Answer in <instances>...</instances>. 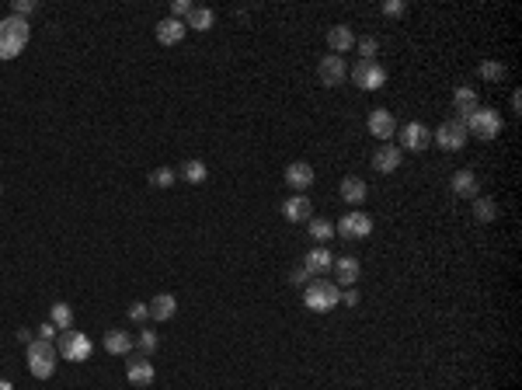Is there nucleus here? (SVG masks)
<instances>
[{"instance_id":"f257e3e1","label":"nucleus","mask_w":522,"mask_h":390,"mask_svg":"<svg viewBox=\"0 0 522 390\" xmlns=\"http://www.w3.org/2000/svg\"><path fill=\"white\" fill-rule=\"evenodd\" d=\"M28 39H32V29H28L25 18H18V15L4 18V22H0V60L22 56V49L28 46Z\"/></svg>"},{"instance_id":"f03ea898","label":"nucleus","mask_w":522,"mask_h":390,"mask_svg":"<svg viewBox=\"0 0 522 390\" xmlns=\"http://www.w3.org/2000/svg\"><path fill=\"white\" fill-rule=\"evenodd\" d=\"M25 352H28V373L35 376V380H49L53 373H56V345L53 341H42V338H32L28 345H25Z\"/></svg>"},{"instance_id":"7ed1b4c3","label":"nucleus","mask_w":522,"mask_h":390,"mask_svg":"<svg viewBox=\"0 0 522 390\" xmlns=\"http://www.w3.org/2000/svg\"><path fill=\"white\" fill-rule=\"evenodd\" d=\"M303 303H307V310H314V314H328V310H335V307L342 303V289H338V282L317 279V282L307 286Z\"/></svg>"},{"instance_id":"20e7f679","label":"nucleus","mask_w":522,"mask_h":390,"mask_svg":"<svg viewBox=\"0 0 522 390\" xmlns=\"http://www.w3.org/2000/svg\"><path fill=\"white\" fill-rule=\"evenodd\" d=\"M463 126H466V133H473L477 140H494V136L501 133V115H498L494 108H477V112H470V115L463 119Z\"/></svg>"},{"instance_id":"39448f33","label":"nucleus","mask_w":522,"mask_h":390,"mask_svg":"<svg viewBox=\"0 0 522 390\" xmlns=\"http://www.w3.org/2000/svg\"><path fill=\"white\" fill-rule=\"evenodd\" d=\"M56 352H60L63 359H70V362H84V359H91L94 345H91V338L81 334V331H63L60 341H56Z\"/></svg>"},{"instance_id":"423d86ee","label":"nucleus","mask_w":522,"mask_h":390,"mask_svg":"<svg viewBox=\"0 0 522 390\" xmlns=\"http://www.w3.org/2000/svg\"><path fill=\"white\" fill-rule=\"evenodd\" d=\"M352 81L366 91H380L387 84V67L380 60H359L355 70H352Z\"/></svg>"},{"instance_id":"0eeeda50","label":"nucleus","mask_w":522,"mask_h":390,"mask_svg":"<svg viewBox=\"0 0 522 390\" xmlns=\"http://www.w3.org/2000/svg\"><path fill=\"white\" fill-rule=\"evenodd\" d=\"M466 126L460 122V119H449V122H442L435 133H432V143H439L442 150H463L466 147Z\"/></svg>"},{"instance_id":"6e6552de","label":"nucleus","mask_w":522,"mask_h":390,"mask_svg":"<svg viewBox=\"0 0 522 390\" xmlns=\"http://www.w3.org/2000/svg\"><path fill=\"white\" fill-rule=\"evenodd\" d=\"M345 241H362V237H369L373 234V220L362 213V209H352V213H345L342 220H338V227H335Z\"/></svg>"},{"instance_id":"1a4fd4ad","label":"nucleus","mask_w":522,"mask_h":390,"mask_svg":"<svg viewBox=\"0 0 522 390\" xmlns=\"http://www.w3.org/2000/svg\"><path fill=\"white\" fill-rule=\"evenodd\" d=\"M126 380H129L133 387H150V383L157 380V369H153V362H150L146 355H133V359L126 362Z\"/></svg>"},{"instance_id":"9d476101","label":"nucleus","mask_w":522,"mask_h":390,"mask_svg":"<svg viewBox=\"0 0 522 390\" xmlns=\"http://www.w3.org/2000/svg\"><path fill=\"white\" fill-rule=\"evenodd\" d=\"M317 77H321V84H324V88H338V84L348 77V67H345V60H342V56H335V53H331V56H324V60H321Z\"/></svg>"},{"instance_id":"9b49d317","label":"nucleus","mask_w":522,"mask_h":390,"mask_svg":"<svg viewBox=\"0 0 522 390\" xmlns=\"http://www.w3.org/2000/svg\"><path fill=\"white\" fill-rule=\"evenodd\" d=\"M286 185H289L293 192H307V188L314 185V168H310L307 161H293V164L286 168Z\"/></svg>"},{"instance_id":"f8f14e48","label":"nucleus","mask_w":522,"mask_h":390,"mask_svg":"<svg viewBox=\"0 0 522 390\" xmlns=\"http://www.w3.org/2000/svg\"><path fill=\"white\" fill-rule=\"evenodd\" d=\"M369 133H373L376 140H387V143H390V136L397 133L394 115H390L387 108H373V112H369Z\"/></svg>"},{"instance_id":"ddd939ff","label":"nucleus","mask_w":522,"mask_h":390,"mask_svg":"<svg viewBox=\"0 0 522 390\" xmlns=\"http://www.w3.org/2000/svg\"><path fill=\"white\" fill-rule=\"evenodd\" d=\"M401 143H404V150H425V147L432 143V133H428V126H421V122H407V126L401 129Z\"/></svg>"},{"instance_id":"4468645a","label":"nucleus","mask_w":522,"mask_h":390,"mask_svg":"<svg viewBox=\"0 0 522 390\" xmlns=\"http://www.w3.org/2000/svg\"><path fill=\"white\" fill-rule=\"evenodd\" d=\"M449 188H453V195H460V199H477V192H480V181H477V174L473 171H456L453 178H449Z\"/></svg>"},{"instance_id":"2eb2a0df","label":"nucleus","mask_w":522,"mask_h":390,"mask_svg":"<svg viewBox=\"0 0 522 390\" xmlns=\"http://www.w3.org/2000/svg\"><path fill=\"white\" fill-rule=\"evenodd\" d=\"M283 216L293 220V223H307V220H314V206H310L307 195H289L283 202Z\"/></svg>"},{"instance_id":"dca6fc26","label":"nucleus","mask_w":522,"mask_h":390,"mask_svg":"<svg viewBox=\"0 0 522 390\" xmlns=\"http://www.w3.org/2000/svg\"><path fill=\"white\" fill-rule=\"evenodd\" d=\"M331 265H335V254H331L324 244H317V247L307 251V258H303V268H307L310 275H328Z\"/></svg>"},{"instance_id":"f3484780","label":"nucleus","mask_w":522,"mask_h":390,"mask_svg":"<svg viewBox=\"0 0 522 390\" xmlns=\"http://www.w3.org/2000/svg\"><path fill=\"white\" fill-rule=\"evenodd\" d=\"M185 35H188L185 22H178V18H164V22H157V42H160V46H178Z\"/></svg>"},{"instance_id":"a211bd4d","label":"nucleus","mask_w":522,"mask_h":390,"mask_svg":"<svg viewBox=\"0 0 522 390\" xmlns=\"http://www.w3.org/2000/svg\"><path fill=\"white\" fill-rule=\"evenodd\" d=\"M101 345H105V352H108V355H129L136 341H133V334H129V331L112 327V331H105V341H101Z\"/></svg>"},{"instance_id":"6ab92c4d","label":"nucleus","mask_w":522,"mask_h":390,"mask_svg":"<svg viewBox=\"0 0 522 390\" xmlns=\"http://www.w3.org/2000/svg\"><path fill=\"white\" fill-rule=\"evenodd\" d=\"M331 268H335V279H338L342 286H355V282H359V275H362V265H359V258H352V254L338 258Z\"/></svg>"},{"instance_id":"aec40b11","label":"nucleus","mask_w":522,"mask_h":390,"mask_svg":"<svg viewBox=\"0 0 522 390\" xmlns=\"http://www.w3.org/2000/svg\"><path fill=\"white\" fill-rule=\"evenodd\" d=\"M328 46H331L335 56H342V53L355 49V32H352L348 25H335V29L328 32Z\"/></svg>"},{"instance_id":"412c9836","label":"nucleus","mask_w":522,"mask_h":390,"mask_svg":"<svg viewBox=\"0 0 522 390\" xmlns=\"http://www.w3.org/2000/svg\"><path fill=\"white\" fill-rule=\"evenodd\" d=\"M373 164H376V171H383V174L397 171V168H401V147H394V143H383V147L373 154Z\"/></svg>"},{"instance_id":"4be33fe9","label":"nucleus","mask_w":522,"mask_h":390,"mask_svg":"<svg viewBox=\"0 0 522 390\" xmlns=\"http://www.w3.org/2000/svg\"><path fill=\"white\" fill-rule=\"evenodd\" d=\"M146 307H150V317H153V320H171V317L178 314V300H174L171 293H157Z\"/></svg>"},{"instance_id":"5701e85b","label":"nucleus","mask_w":522,"mask_h":390,"mask_svg":"<svg viewBox=\"0 0 522 390\" xmlns=\"http://www.w3.org/2000/svg\"><path fill=\"white\" fill-rule=\"evenodd\" d=\"M366 195H369V188H366V181H362L359 174H348V178L342 181V199H345V202L362 206V202H366Z\"/></svg>"},{"instance_id":"b1692460","label":"nucleus","mask_w":522,"mask_h":390,"mask_svg":"<svg viewBox=\"0 0 522 390\" xmlns=\"http://www.w3.org/2000/svg\"><path fill=\"white\" fill-rule=\"evenodd\" d=\"M453 108L460 112L456 119L463 122L470 112H477V91H473V88H456V91H453Z\"/></svg>"},{"instance_id":"393cba45","label":"nucleus","mask_w":522,"mask_h":390,"mask_svg":"<svg viewBox=\"0 0 522 390\" xmlns=\"http://www.w3.org/2000/svg\"><path fill=\"white\" fill-rule=\"evenodd\" d=\"M216 25V11L212 8H192V15L185 18V29H195V32H209Z\"/></svg>"},{"instance_id":"a878e982","label":"nucleus","mask_w":522,"mask_h":390,"mask_svg":"<svg viewBox=\"0 0 522 390\" xmlns=\"http://www.w3.org/2000/svg\"><path fill=\"white\" fill-rule=\"evenodd\" d=\"M473 220H477V223H494V220H498V202L477 195V199H473Z\"/></svg>"},{"instance_id":"bb28decb","label":"nucleus","mask_w":522,"mask_h":390,"mask_svg":"<svg viewBox=\"0 0 522 390\" xmlns=\"http://www.w3.org/2000/svg\"><path fill=\"white\" fill-rule=\"evenodd\" d=\"M49 324H53L56 331H70V327H74V307H67V303H53V310H49Z\"/></svg>"},{"instance_id":"cd10ccee","label":"nucleus","mask_w":522,"mask_h":390,"mask_svg":"<svg viewBox=\"0 0 522 390\" xmlns=\"http://www.w3.org/2000/svg\"><path fill=\"white\" fill-rule=\"evenodd\" d=\"M181 178H185L188 185H202V181L209 178V168H205L202 161H185V164H181Z\"/></svg>"},{"instance_id":"c85d7f7f","label":"nucleus","mask_w":522,"mask_h":390,"mask_svg":"<svg viewBox=\"0 0 522 390\" xmlns=\"http://www.w3.org/2000/svg\"><path fill=\"white\" fill-rule=\"evenodd\" d=\"M307 230H310V237L321 241V244L335 237V223H331V220H307Z\"/></svg>"},{"instance_id":"c756f323","label":"nucleus","mask_w":522,"mask_h":390,"mask_svg":"<svg viewBox=\"0 0 522 390\" xmlns=\"http://www.w3.org/2000/svg\"><path fill=\"white\" fill-rule=\"evenodd\" d=\"M133 341L140 345V355H146V359H150V355L157 352V345H160L157 331H150V327H143V331H140V338H133Z\"/></svg>"},{"instance_id":"7c9ffc66","label":"nucleus","mask_w":522,"mask_h":390,"mask_svg":"<svg viewBox=\"0 0 522 390\" xmlns=\"http://www.w3.org/2000/svg\"><path fill=\"white\" fill-rule=\"evenodd\" d=\"M477 74H480L484 81H501V77L508 74V67H505V63H498V60H484V63L477 67Z\"/></svg>"},{"instance_id":"2f4dec72","label":"nucleus","mask_w":522,"mask_h":390,"mask_svg":"<svg viewBox=\"0 0 522 390\" xmlns=\"http://www.w3.org/2000/svg\"><path fill=\"white\" fill-rule=\"evenodd\" d=\"M355 49H359V60H376L380 42H376L373 35H362V39H355Z\"/></svg>"},{"instance_id":"473e14b6","label":"nucleus","mask_w":522,"mask_h":390,"mask_svg":"<svg viewBox=\"0 0 522 390\" xmlns=\"http://www.w3.org/2000/svg\"><path fill=\"white\" fill-rule=\"evenodd\" d=\"M174 178H178V174H174L171 168H157V171L150 174V185H153V188H171Z\"/></svg>"},{"instance_id":"72a5a7b5","label":"nucleus","mask_w":522,"mask_h":390,"mask_svg":"<svg viewBox=\"0 0 522 390\" xmlns=\"http://www.w3.org/2000/svg\"><path fill=\"white\" fill-rule=\"evenodd\" d=\"M404 11H407L404 0H387V4H383V15H387V18H401Z\"/></svg>"},{"instance_id":"f704fd0d","label":"nucleus","mask_w":522,"mask_h":390,"mask_svg":"<svg viewBox=\"0 0 522 390\" xmlns=\"http://www.w3.org/2000/svg\"><path fill=\"white\" fill-rule=\"evenodd\" d=\"M188 15H192V4H188V0H174L167 18H178V22H181V18H188Z\"/></svg>"},{"instance_id":"c9c22d12","label":"nucleus","mask_w":522,"mask_h":390,"mask_svg":"<svg viewBox=\"0 0 522 390\" xmlns=\"http://www.w3.org/2000/svg\"><path fill=\"white\" fill-rule=\"evenodd\" d=\"M35 8H39L35 0H15V15H18V18H25V22H28V15H32Z\"/></svg>"},{"instance_id":"e433bc0d","label":"nucleus","mask_w":522,"mask_h":390,"mask_svg":"<svg viewBox=\"0 0 522 390\" xmlns=\"http://www.w3.org/2000/svg\"><path fill=\"white\" fill-rule=\"evenodd\" d=\"M150 317V307L146 303H133L129 307V320H146Z\"/></svg>"},{"instance_id":"4c0bfd02","label":"nucleus","mask_w":522,"mask_h":390,"mask_svg":"<svg viewBox=\"0 0 522 390\" xmlns=\"http://www.w3.org/2000/svg\"><path fill=\"white\" fill-rule=\"evenodd\" d=\"M307 279H310V272H307L303 265H300V268H293V275H289V282H293V286H307Z\"/></svg>"},{"instance_id":"58836bf2","label":"nucleus","mask_w":522,"mask_h":390,"mask_svg":"<svg viewBox=\"0 0 522 390\" xmlns=\"http://www.w3.org/2000/svg\"><path fill=\"white\" fill-rule=\"evenodd\" d=\"M342 303H348V307H355V303H359V289H355V286H348V289L342 293Z\"/></svg>"},{"instance_id":"ea45409f","label":"nucleus","mask_w":522,"mask_h":390,"mask_svg":"<svg viewBox=\"0 0 522 390\" xmlns=\"http://www.w3.org/2000/svg\"><path fill=\"white\" fill-rule=\"evenodd\" d=\"M35 334H39L42 341H53V338H56V327H53V324H42V327H39Z\"/></svg>"},{"instance_id":"a19ab883","label":"nucleus","mask_w":522,"mask_h":390,"mask_svg":"<svg viewBox=\"0 0 522 390\" xmlns=\"http://www.w3.org/2000/svg\"><path fill=\"white\" fill-rule=\"evenodd\" d=\"M18 341H22V345H28V341H32V331H28V327H22V331H18Z\"/></svg>"},{"instance_id":"79ce46f5","label":"nucleus","mask_w":522,"mask_h":390,"mask_svg":"<svg viewBox=\"0 0 522 390\" xmlns=\"http://www.w3.org/2000/svg\"><path fill=\"white\" fill-rule=\"evenodd\" d=\"M0 390H15V383L11 380H0Z\"/></svg>"},{"instance_id":"37998d69","label":"nucleus","mask_w":522,"mask_h":390,"mask_svg":"<svg viewBox=\"0 0 522 390\" xmlns=\"http://www.w3.org/2000/svg\"><path fill=\"white\" fill-rule=\"evenodd\" d=\"M0 192H4V181H0Z\"/></svg>"}]
</instances>
